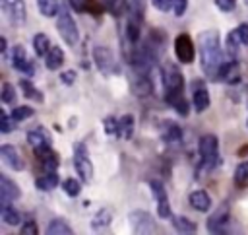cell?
Segmentation results:
<instances>
[{"mask_svg": "<svg viewBox=\"0 0 248 235\" xmlns=\"http://www.w3.org/2000/svg\"><path fill=\"white\" fill-rule=\"evenodd\" d=\"M149 188L155 196V202H157V216L161 219H169L172 218V210H170V204H169V196H167V190L163 186L161 181H149Z\"/></svg>", "mask_w": 248, "mask_h": 235, "instance_id": "cell-11", "label": "cell"}, {"mask_svg": "<svg viewBox=\"0 0 248 235\" xmlns=\"http://www.w3.org/2000/svg\"><path fill=\"white\" fill-rule=\"evenodd\" d=\"M172 227L176 229V233H182V235H194V233L198 231L196 221L188 219L186 216H176V218H172Z\"/></svg>", "mask_w": 248, "mask_h": 235, "instance_id": "cell-22", "label": "cell"}, {"mask_svg": "<svg viewBox=\"0 0 248 235\" xmlns=\"http://www.w3.org/2000/svg\"><path fill=\"white\" fill-rule=\"evenodd\" d=\"M12 66H14L17 72L25 74V76H33V74H35V64H33V60L27 56V52H25V49H23L21 45H16L14 50H12Z\"/></svg>", "mask_w": 248, "mask_h": 235, "instance_id": "cell-13", "label": "cell"}, {"mask_svg": "<svg viewBox=\"0 0 248 235\" xmlns=\"http://www.w3.org/2000/svg\"><path fill=\"white\" fill-rule=\"evenodd\" d=\"M112 223V212L108 208H101L93 218H91V231H107Z\"/></svg>", "mask_w": 248, "mask_h": 235, "instance_id": "cell-19", "label": "cell"}, {"mask_svg": "<svg viewBox=\"0 0 248 235\" xmlns=\"http://www.w3.org/2000/svg\"><path fill=\"white\" fill-rule=\"evenodd\" d=\"M33 115H35V109H33V107H27V105H19V107H16V109L12 111V117H14L17 122L27 120V118L33 117Z\"/></svg>", "mask_w": 248, "mask_h": 235, "instance_id": "cell-36", "label": "cell"}, {"mask_svg": "<svg viewBox=\"0 0 248 235\" xmlns=\"http://www.w3.org/2000/svg\"><path fill=\"white\" fill-rule=\"evenodd\" d=\"M174 56H176L178 62H182V64L194 62L196 49H194L192 37H190L188 33H180V35L174 37Z\"/></svg>", "mask_w": 248, "mask_h": 235, "instance_id": "cell-10", "label": "cell"}, {"mask_svg": "<svg viewBox=\"0 0 248 235\" xmlns=\"http://www.w3.org/2000/svg\"><path fill=\"white\" fill-rule=\"evenodd\" d=\"M16 87L10 84V82H4L2 84V91H0V99H2V103H6V105H14L16 103Z\"/></svg>", "mask_w": 248, "mask_h": 235, "instance_id": "cell-34", "label": "cell"}, {"mask_svg": "<svg viewBox=\"0 0 248 235\" xmlns=\"http://www.w3.org/2000/svg\"><path fill=\"white\" fill-rule=\"evenodd\" d=\"M19 87H21V91H23V95H25L27 99H31V101H43V93H41L31 82L21 80V82H19Z\"/></svg>", "mask_w": 248, "mask_h": 235, "instance_id": "cell-31", "label": "cell"}, {"mask_svg": "<svg viewBox=\"0 0 248 235\" xmlns=\"http://www.w3.org/2000/svg\"><path fill=\"white\" fill-rule=\"evenodd\" d=\"M93 62H95L97 70L105 76H110V74L118 72V62L114 58V52L108 47H103V45L93 47Z\"/></svg>", "mask_w": 248, "mask_h": 235, "instance_id": "cell-6", "label": "cell"}, {"mask_svg": "<svg viewBox=\"0 0 248 235\" xmlns=\"http://www.w3.org/2000/svg\"><path fill=\"white\" fill-rule=\"evenodd\" d=\"M27 144L33 150H39V148H45V146H52V138L43 126H39V128L27 132Z\"/></svg>", "mask_w": 248, "mask_h": 235, "instance_id": "cell-18", "label": "cell"}, {"mask_svg": "<svg viewBox=\"0 0 248 235\" xmlns=\"http://www.w3.org/2000/svg\"><path fill=\"white\" fill-rule=\"evenodd\" d=\"M58 183H60V179H58L56 171H45V175L37 177L35 186L39 190H43V192H50V190H54L58 186Z\"/></svg>", "mask_w": 248, "mask_h": 235, "instance_id": "cell-21", "label": "cell"}, {"mask_svg": "<svg viewBox=\"0 0 248 235\" xmlns=\"http://www.w3.org/2000/svg\"><path fill=\"white\" fill-rule=\"evenodd\" d=\"M37 6H39V12L45 17H54L60 12V2L58 0H37Z\"/></svg>", "mask_w": 248, "mask_h": 235, "instance_id": "cell-28", "label": "cell"}, {"mask_svg": "<svg viewBox=\"0 0 248 235\" xmlns=\"http://www.w3.org/2000/svg\"><path fill=\"white\" fill-rule=\"evenodd\" d=\"M198 47H200V68L205 74L207 80L217 82L219 68L223 64V49L219 41L217 29H205L198 35Z\"/></svg>", "mask_w": 248, "mask_h": 235, "instance_id": "cell-1", "label": "cell"}, {"mask_svg": "<svg viewBox=\"0 0 248 235\" xmlns=\"http://www.w3.org/2000/svg\"><path fill=\"white\" fill-rule=\"evenodd\" d=\"M103 128H105V134H107V136L118 138V118H114V117H105Z\"/></svg>", "mask_w": 248, "mask_h": 235, "instance_id": "cell-38", "label": "cell"}, {"mask_svg": "<svg viewBox=\"0 0 248 235\" xmlns=\"http://www.w3.org/2000/svg\"><path fill=\"white\" fill-rule=\"evenodd\" d=\"M81 179L78 181V179H64L62 181V188H64V192L68 194V196H79V192H81Z\"/></svg>", "mask_w": 248, "mask_h": 235, "instance_id": "cell-33", "label": "cell"}, {"mask_svg": "<svg viewBox=\"0 0 248 235\" xmlns=\"http://www.w3.org/2000/svg\"><path fill=\"white\" fill-rule=\"evenodd\" d=\"M76 78H78L76 70H64V72L60 74V82L66 84V85H72V84L76 82Z\"/></svg>", "mask_w": 248, "mask_h": 235, "instance_id": "cell-42", "label": "cell"}, {"mask_svg": "<svg viewBox=\"0 0 248 235\" xmlns=\"http://www.w3.org/2000/svg\"><path fill=\"white\" fill-rule=\"evenodd\" d=\"M198 151H200V167L211 171L219 165V140L213 134H203L198 140Z\"/></svg>", "mask_w": 248, "mask_h": 235, "instance_id": "cell-3", "label": "cell"}, {"mask_svg": "<svg viewBox=\"0 0 248 235\" xmlns=\"http://www.w3.org/2000/svg\"><path fill=\"white\" fill-rule=\"evenodd\" d=\"M186 10H188V0H174V4H172V12H174L176 17L184 16Z\"/></svg>", "mask_w": 248, "mask_h": 235, "instance_id": "cell-39", "label": "cell"}, {"mask_svg": "<svg viewBox=\"0 0 248 235\" xmlns=\"http://www.w3.org/2000/svg\"><path fill=\"white\" fill-rule=\"evenodd\" d=\"M0 52L6 54V37H0Z\"/></svg>", "mask_w": 248, "mask_h": 235, "instance_id": "cell-45", "label": "cell"}, {"mask_svg": "<svg viewBox=\"0 0 248 235\" xmlns=\"http://www.w3.org/2000/svg\"><path fill=\"white\" fill-rule=\"evenodd\" d=\"M132 91L136 97H149L153 93V82L149 74H136L132 80Z\"/></svg>", "mask_w": 248, "mask_h": 235, "instance_id": "cell-17", "label": "cell"}, {"mask_svg": "<svg viewBox=\"0 0 248 235\" xmlns=\"http://www.w3.org/2000/svg\"><path fill=\"white\" fill-rule=\"evenodd\" d=\"M17 198H21V188L6 175H0V204H12Z\"/></svg>", "mask_w": 248, "mask_h": 235, "instance_id": "cell-15", "label": "cell"}, {"mask_svg": "<svg viewBox=\"0 0 248 235\" xmlns=\"http://www.w3.org/2000/svg\"><path fill=\"white\" fill-rule=\"evenodd\" d=\"M246 124H248V120H246Z\"/></svg>", "mask_w": 248, "mask_h": 235, "instance_id": "cell-46", "label": "cell"}, {"mask_svg": "<svg viewBox=\"0 0 248 235\" xmlns=\"http://www.w3.org/2000/svg\"><path fill=\"white\" fill-rule=\"evenodd\" d=\"M0 218L8 225H19L21 223V214L12 204H0Z\"/></svg>", "mask_w": 248, "mask_h": 235, "instance_id": "cell-24", "label": "cell"}, {"mask_svg": "<svg viewBox=\"0 0 248 235\" xmlns=\"http://www.w3.org/2000/svg\"><path fill=\"white\" fill-rule=\"evenodd\" d=\"M31 45H33V50L37 56H46V52L50 50V39L45 33H35Z\"/></svg>", "mask_w": 248, "mask_h": 235, "instance_id": "cell-27", "label": "cell"}, {"mask_svg": "<svg viewBox=\"0 0 248 235\" xmlns=\"http://www.w3.org/2000/svg\"><path fill=\"white\" fill-rule=\"evenodd\" d=\"M234 183H236L238 186H242V185L248 183V161L238 163V167L234 169Z\"/></svg>", "mask_w": 248, "mask_h": 235, "instance_id": "cell-37", "label": "cell"}, {"mask_svg": "<svg viewBox=\"0 0 248 235\" xmlns=\"http://www.w3.org/2000/svg\"><path fill=\"white\" fill-rule=\"evenodd\" d=\"M0 10L8 17L10 23L14 25H23L27 12H25V2L23 0H0Z\"/></svg>", "mask_w": 248, "mask_h": 235, "instance_id": "cell-9", "label": "cell"}, {"mask_svg": "<svg viewBox=\"0 0 248 235\" xmlns=\"http://www.w3.org/2000/svg\"><path fill=\"white\" fill-rule=\"evenodd\" d=\"M236 33H238L242 45H248V23H240V25L236 27Z\"/></svg>", "mask_w": 248, "mask_h": 235, "instance_id": "cell-44", "label": "cell"}, {"mask_svg": "<svg viewBox=\"0 0 248 235\" xmlns=\"http://www.w3.org/2000/svg\"><path fill=\"white\" fill-rule=\"evenodd\" d=\"M240 45H242V41H240V37H238L236 29H234V31H231V33L227 35V52H229L232 58H236V56H238V49H240Z\"/></svg>", "mask_w": 248, "mask_h": 235, "instance_id": "cell-32", "label": "cell"}, {"mask_svg": "<svg viewBox=\"0 0 248 235\" xmlns=\"http://www.w3.org/2000/svg\"><path fill=\"white\" fill-rule=\"evenodd\" d=\"M56 31L68 47H76L79 43V29H78L72 14L64 6L60 8V12L56 16Z\"/></svg>", "mask_w": 248, "mask_h": 235, "instance_id": "cell-4", "label": "cell"}, {"mask_svg": "<svg viewBox=\"0 0 248 235\" xmlns=\"http://www.w3.org/2000/svg\"><path fill=\"white\" fill-rule=\"evenodd\" d=\"M213 2L221 12H232L236 6V0H213Z\"/></svg>", "mask_w": 248, "mask_h": 235, "instance_id": "cell-41", "label": "cell"}, {"mask_svg": "<svg viewBox=\"0 0 248 235\" xmlns=\"http://www.w3.org/2000/svg\"><path fill=\"white\" fill-rule=\"evenodd\" d=\"M231 221V208L227 202H223L209 218H207V231L209 233H225Z\"/></svg>", "mask_w": 248, "mask_h": 235, "instance_id": "cell-8", "label": "cell"}, {"mask_svg": "<svg viewBox=\"0 0 248 235\" xmlns=\"http://www.w3.org/2000/svg\"><path fill=\"white\" fill-rule=\"evenodd\" d=\"M107 8L114 17H120L124 14H128L130 2L128 0H107Z\"/></svg>", "mask_w": 248, "mask_h": 235, "instance_id": "cell-30", "label": "cell"}, {"mask_svg": "<svg viewBox=\"0 0 248 235\" xmlns=\"http://www.w3.org/2000/svg\"><path fill=\"white\" fill-rule=\"evenodd\" d=\"M161 136H163L165 142H178L182 138V130L174 122H165V126L161 130Z\"/></svg>", "mask_w": 248, "mask_h": 235, "instance_id": "cell-29", "label": "cell"}, {"mask_svg": "<svg viewBox=\"0 0 248 235\" xmlns=\"http://www.w3.org/2000/svg\"><path fill=\"white\" fill-rule=\"evenodd\" d=\"M128 221H130V227L134 233H155L157 231V223H155V218L145 212V210H132L130 216H128Z\"/></svg>", "mask_w": 248, "mask_h": 235, "instance_id": "cell-7", "label": "cell"}, {"mask_svg": "<svg viewBox=\"0 0 248 235\" xmlns=\"http://www.w3.org/2000/svg\"><path fill=\"white\" fill-rule=\"evenodd\" d=\"M16 118L12 117V115H8L4 109L0 111V132L2 134H8V132H12L14 130V126H16Z\"/></svg>", "mask_w": 248, "mask_h": 235, "instance_id": "cell-35", "label": "cell"}, {"mask_svg": "<svg viewBox=\"0 0 248 235\" xmlns=\"http://www.w3.org/2000/svg\"><path fill=\"white\" fill-rule=\"evenodd\" d=\"M64 64V52L60 47H50V50L45 56V66L48 70H58Z\"/></svg>", "mask_w": 248, "mask_h": 235, "instance_id": "cell-23", "label": "cell"}, {"mask_svg": "<svg viewBox=\"0 0 248 235\" xmlns=\"http://www.w3.org/2000/svg\"><path fill=\"white\" fill-rule=\"evenodd\" d=\"M153 2V6L159 10V12H163V14H167L170 8H172V4H174V0H151Z\"/></svg>", "mask_w": 248, "mask_h": 235, "instance_id": "cell-43", "label": "cell"}, {"mask_svg": "<svg viewBox=\"0 0 248 235\" xmlns=\"http://www.w3.org/2000/svg\"><path fill=\"white\" fill-rule=\"evenodd\" d=\"M0 159L14 171H23L25 169V161L19 153V150L14 144H2L0 146Z\"/></svg>", "mask_w": 248, "mask_h": 235, "instance_id": "cell-14", "label": "cell"}, {"mask_svg": "<svg viewBox=\"0 0 248 235\" xmlns=\"http://www.w3.org/2000/svg\"><path fill=\"white\" fill-rule=\"evenodd\" d=\"M192 105H194L196 113H203L211 105L209 91H207V87L202 80H192Z\"/></svg>", "mask_w": 248, "mask_h": 235, "instance_id": "cell-12", "label": "cell"}, {"mask_svg": "<svg viewBox=\"0 0 248 235\" xmlns=\"http://www.w3.org/2000/svg\"><path fill=\"white\" fill-rule=\"evenodd\" d=\"M35 155H37V159L41 161V167H43L45 171H56V169H58L60 159H58V153L52 150V146H45V148L35 150Z\"/></svg>", "mask_w": 248, "mask_h": 235, "instance_id": "cell-16", "label": "cell"}, {"mask_svg": "<svg viewBox=\"0 0 248 235\" xmlns=\"http://www.w3.org/2000/svg\"><path fill=\"white\" fill-rule=\"evenodd\" d=\"M46 233H48V235H72L74 229L70 227V223H68L66 219L56 218V219H52V221L46 225Z\"/></svg>", "mask_w": 248, "mask_h": 235, "instance_id": "cell-25", "label": "cell"}, {"mask_svg": "<svg viewBox=\"0 0 248 235\" xmlns=\"http://www.w3.org/2000/svg\"><path fill=\"white\" fill-rule=\"evenodd\" d=\"M246 2H248V0H246Z\"/></svg>", "mask_w": 248, "mask_h": 235, "instance_id": "cell-47", "label": "cell"}, {"mask_svg": "<svg viewBox=\"0 0 248 235\" xmlns=\"http://www.w3.org/2000/svg\"><path fill=\"white\" fill-rule=\"evenodd\" d=\"M161 78H163V87H165V101L180 117H188L190 103L184 97V78H182L180 68L172 62H167L161 70Z\"/></svg>", "mask_w": 248, "mask_h": 235, "instance_id": "cell-2", "label": "cell"}, {"mask_svg": "<svg viewBox=\"0 0 248 235\" xmlns=\"http://www.w3.org/2000/svg\"><path fill=\"white\" fill-rule=\"evenodd\" d=\"M19 233H21V235H37V233H39V227H37L35 221H25V223L21 225Z\"/></svg>", "mask_w": 248, "mask_h": 235, "instance_id": "cell-40", "label": "cell"}, {"mask_svg": "<svg viewBox=\"0 0 248 235\" xmlns=\"http://www.w3.org/2000/svg\"><path fill=\"white\" fill-rule=\"evenodd\" d=\"M188 202H190V206H192L194 210H198V212H207V210L211 208V198H209V194H207L203 188H198V190L190 192Z\"/></svg>", "mask_w": 248, "mask_h": 235, "instance_id": "cell-20", "label": "cell"}, {"mask_svg": "<svg viewBox=\"0 0 248 235\" xmlns=\"http://www.w3.org/2000/svg\"><path fill=\"white\" fill-rule=\"evenodd\" d=\"M74 169L83 183L93 181V163L89 159V153H87V148L83 142H78L74 146Z\"/></svg>", "mask_w": 248, "mask_h": 235, "instance_id": "cell-5", "label": "cell"}, {"mask_svg": "<svg viewBox=\"0 0 248 235\" xmlns=\"http://www.w3.org/2000/svg\"><path fill=\"white\" fill-rule=\"evenodd\" d=\"M134 117L132 115H122L118 118V138H124V140H130L132 134H134Z\"/></svg>", "mask_w": 248, "mask_h": 235, "instance_id": "cell-26", "label": "cell"}]
</instances>
